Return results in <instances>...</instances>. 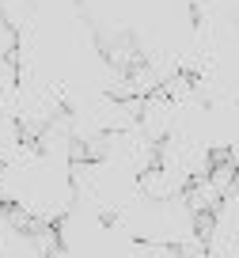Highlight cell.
Here are the masks:
<instances>
[{
  "instance_id": "7a4b0ae2",
  "label": "cell",
  "mask_w": 239,
  "mask_h": 258,
  "mask_svg": "<svg viewBox=\"0 0 239 258\" xmlns=\"http://www.w3.org/2000/svg\"><path fill=\"white\" fill-rule=\"evenodd\" d=\"M186 186H190V175L178 167H167V163H152V167L141 171V194L148 202H171V198H183Z\"/></svg>"
},
{
  "instance_id": "6da1fadb",
  "label": "cell",
  "mask_w": 239,
  "mask_h": 258,
  "mask_svg": "<svg viewBox=\"0 0 239 258\" xmlns=\"http://www.w3.org/2000/svg\"><path fill=\"white\" fill-rule=\"evenodd\" d=\"M137 125H141L156 145H159V141H167L171 133L178 129V103L163 88L152 91V95H144L141 99V118H137Z\"/></svg>"
}]
</instances>
